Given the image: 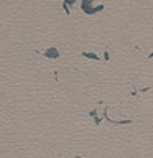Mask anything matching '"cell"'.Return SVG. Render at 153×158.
I'll return each mask as SVG.
<instances>
[{"mask_svg":"<svg viewBox=\"0 0 153 158\" xmlns=\"http://www.w3.org/2000/svg\"><path fill=\"white\" fill-rule=\"evenodd\" d=\"M81 9L87 13V15H94L97 12H102L104 5H97V7H92V0H83L81 2Z\"/></svg>","mask_w":153,"mask_h":158,"instance_id":"cell-1","label":"cell"},{"mask_svg":"<svg viewBox=\"0 0 153 158\" xmlns=\"http://www.w3.org/2000/svg\"><path fill=\"white\" fill-rule=\"evenodd\" d=\"M45 56H46V58L56 59V58H59V53H58V50H56L54 46H50V48H46V50H45Z\"/></svg>","mask_w":153,"mask_h":158,"instance_id":"cell-2","label":"cell"},{"mask_svg":"<svg viewBox=\"0 0 153 158\" xmlns=\"http://www.w3.org/2000/svg\"><path fill=\"white\" fill-rule=\"evenodd\" d=\"M76 0H64V4H63V7H64V10H66V13H69V7L71 5H74Z\"/></svg>","mask_w":153,"mask_h":158,"instance_id":"cell-3","label":"cell"},{"mask_svg":"<svg viewBox=\"0 0 153 158\" xmlns=\"http://www.w3.org/2000/svg\"><path fill=\"white\" fill-rule=\"evenodd\" d=\"M83 56H84V58H89V59H95V61L99 59V56H97V54H94V53H87V51H84Z\"/></svg>","mask_w":153,"mask_h":158,"instance_id":"cell-4","label":"cell"},{"mask_svg":"<svg viewBox=\"0 0 153 158\" xmlns=\"http://www.w3.org/2000/svg\"><path fill=\"white\" fill-rule=\"evenodd\" d=\"M148 58H153V51H152V53L148 54Z\"/></svg>","mask_w":153,"mask_h":158,"instance_id":"cell-5","label":"cell"}]
</instances>
